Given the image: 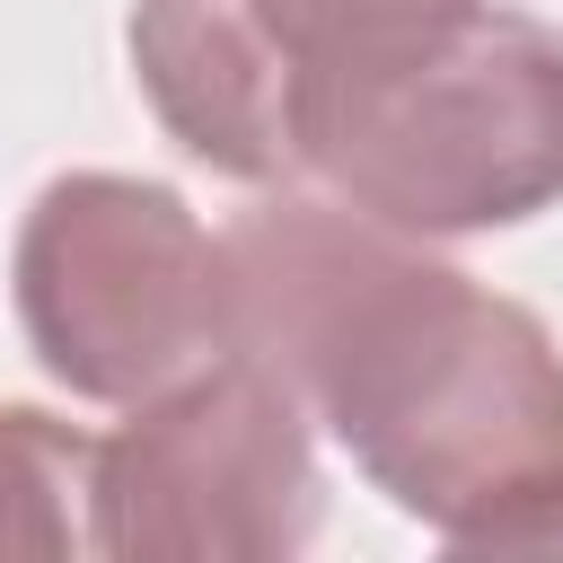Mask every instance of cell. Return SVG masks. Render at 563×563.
I'll return each mask as SVG.
<instances>
[{
  "mask_svg": "<svg viewBox=\"0 0 563 563\" xmlns=\"http://www.w3.org/2000/svg\"><path fill=\"white\" fill-rule=\"evenodd\" d=\"M229 352L457 554H563V352L537 308L334 194L273 185L220 229Z\"/></svg>",
  "mask_w": 563,
  "mask_h": 563,
  "instance_id": "obj_1",
  "label": "cell"
},
{
  "mask_svg": "<svg viewBox=\"0 0 563 563\" xmlns=\"http://www.w3.org/2000/svg\"><path fill=\"white\" fill-rule=\"evenodd\" d=\"M299 185L405 238L537 220L563 202V26L475 0L440 44L308 132Z\"/></svg>",
  "mask_w": 563,
  "mask_h": 563,
  "instance_id": "obj_2",
  "label": "cell"
},
{
  "mask_svg": "<svg viewBox=\"0 0 563 563\" xmlns=\"http://www.w3.org/2000/svg\"><path fill=\"white\" fill-rule=\"evenodd\" d=\"M18 325L88 405H141L229 352V264L150 176H53L18 220Z\"/></svg>",
  "mask_w": 563,
  "mask_h": 563,
  "instance_id": "obj_3",
  "label": "cell"
},
{
  "mask_svg": "<svg viewBox=\"0 0 563 563\" xmlns=\"http://www.w3.org/2000/svg\"><path fill=\"white\" fill-rule=\"evenodd\" d=\"M325 475L299 396L220 352L97 440V554L123 563H282L317 537Z\"/></svg>",
  "mask_w": 563,
  "mask_h": 563,
  "instance_id": "obj_4",
  "label": "cell"
},
{
  "mask_svg": "<svg viewBox=\"0 0 563 563\" xmlns=\"http://www.w3.org/2000/svg\"><path fill=\"white\" fill-rule=\"evenodd\" d=\"M132 70L150 114L238 185H299V123L255 0H132Z\"/></svg>",
  "mask_w": 563,
  "mask_h": 563,
  "instance_id": "obj_5",
  "label": "cell"
},
{
  "mask_svg": "<svg viewBox=\"0 0 563 563\" xmlns=\"http://www.w3.org/2000/svg\"><path fill=\"white\" fill-rule=\"evenodd\" d=\"M475 0H255L282 79H290V123H299V167H308V132L352 106L361 88H378L387 70H405L422 44H440Z\"/></svg>",
  "mask_w": 563,
  "mask_h": 563,
  "instance_id": "obj_6",
  "label": "cell"
},
{
  "mask_svg": "<svg viewBox=\"0 0 563 563\" xmlns=\"http://www.w3.org/2000/svg\"><path fill=\"white\" fill-rule=\"evenodd\" d=\"M0 554H97V440L0 405Z\"/></svg>",
  "mask_w": 563,
  "mask_h": 563,
  "instance_id": "obj_7",
  "label": "cell"
}]
</instances>
